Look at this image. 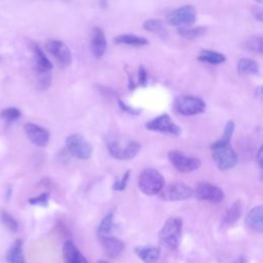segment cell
I'll return each instance as SVG.
<instances>
[{"mask_svg": "<svg viewBox=\"0 0 263 263\" xmlns=\"http://www.w3.org/2000/svg\"><path fill=\"white\" fill-rule=\"evenodd\" d=\"M106 147L111 154L116 159L127 160L134 158L141 149V144L137 141L119 138V137H109L106 141Z\"/></svg>", "mask_w": 263, "mask_h": 263, "instance_id": "obj_1", "label": "cell"}, {"mask_svg": "<svg viewBox=\"0 0 263 263\" xmlns=\"http://www.w3.org/2000/svg\"><path fill=\"white\" fill-rule=\"evenodd\" d=\"M211 149L213 152V158L221 171H228L232 168L238 161L237 155L228 141L220 139L211 145Z\"/></svg>", "mask_w": 263, "mask_h": 263, "instance_id": "obj_2", "label": "cell"}, {"mask_svg": "<svg viewBox=\"0 0 263 263\" xmlns=\"http://www.w3.org/2000/svg\"><path fill=\"white\" fill-rule=\"evenodd\" d=\"M138 187L144 194H158L164 187V179L156 170L146 168L138 177Z\"/></svg>", "mask_w": 263, "mask_h": 263, "instance_id": "obj_3", "label": "cell"}, {"mask_svg": "<svg viewBox=\"0 0 263 263\" xmlns=\"http://www.w3.org/2000/svg\"><path fill=\"white\" fill-rule=\"evenodd\" d=\"M182 232V220L179 217L168 218L159 231L160 241L167 248L175 250L178 248Z\"/></svg>", "mask_w": 263, "mask_h": 263, "instance_id": "obj_4", "label": "cell"}, {"mask_svg": "<svg viewBox=\"0 0 263 263\" xmlns=\"http://www.w3.org/2000/svg\"><path fill=\"white\" fill-rule=\"evenodd\" d=\"M174 108L181 115L192 116L202 113L205 110V103L198 97L181 96L175 100Z\"/></svg>", "mask_w": 263, "mask_h": 263, "instance_id": "obj_5", "label": "cell"}, {"mask_svg": "<svg viewBox=\"0 0 263 263\" xmlns=\"http://www.w3.org/2000/svg\"><path fill=\"white\" fill-rule=\"evenodd\" d=\"M197 17L196 8L192 5L181 6L167 15V23L175 27H189L194 24Z\"/></svg>", "mask_w": 263, "mask_h": 263, "instance_id": "obj_6", "label": "cell"}, {"mask_svg": "<svg viewBox=\"0 0 263 263\" xmlns=\"http://www.w3.org/2000/svg\"><path fill=\"white\" fill-rule=\"evenodd\" d=\"M66 146L68 151L78 159H88L92 152L91 145L79 134L69 136L66 139Z\"/></svg>", "mask_w": 263, "mask_h": 263, "instance_id": "obj_7", "label": "cell"}, {"mask_svg": "<svg viewBox=\"0 0 263 263\" xmlns=\"http://www.w3.org/2000/svg\"><path fill=\"white\" fill-rule=\"evenodd\" d=\"M45 49L54 58L59 65L68 67L72 63V52L69 46L61 40H48L45 43Z\"/></svg>", "mask_w": 263, "mask_h": 263, "instance_id": "obj_8", "label": "cell"}, {"mask_svg": "<svg viewBox=\"0 0 263 263\" xmlns=\"http://www.w3.org/2000/svg\"><path fill=\"white\" fill-rule=\"evenodd\" d=\"M146 128L152 132H158L162 134H170L173 136H179L181 128L172 120L168 114H161L145 124Z\"/></svg>", "mask_w": 263, "mask_h": 263, "instance_id": "obj_9", "label": "cell"}, {"mask_svg": "<svg viewBox=\"0 0 263 263\" xmlns=\"http://www.w3.org/2000/svg\"><path fill=\"white\" fill-rule=\"evenodd\" d=\"M168 159L171 163L182 173H189L199 168L200 160L195 157L186 156L183 152L178 150H172L168 153Z\"/></svg>", "mask_w": 263, "mask_h": 263, "instance_id": "obj_10", "label": "cell"}, {"mask_svg": "<svg viewBox=\"0 0 263 263\" xmlns=\"http://www.w3.org/2000/svg\"><path fill=\"white\" fill-rule=\"evenodd\" d=\"M193 190L184 183H173L163 187L159 192L160 198L167 201L187 199L192 196Z\"/></svg>", "mask_w": 263, "mask_h": 263, "instance_id": "obj_11", "label": "cell"}, {"mask_svg": "<svg viewBox=\"0 0 263 263\" xmlns=\"http://www.w3.org/2000/svg\"><path fill=\"white\" fill-rule=\"evenodd\" d=\"M194 193L198 199L208 200V201L215 202V203H218L224 199L223 190L220 189L219 187H217L213 184L206 183V182L197 184Z\"/></svg>", "mask_w": 263, "mask_h": 263, "instance_id": "obj_12", "label": "cell"}, {"mask_svg": "<svg viewBox=\"0 0 263 263\" xmlns=\"http://www.w3.org/2000/svg\"><path fill=\"white\" fill-rule=\"evenodd\" d=\"M24 129H25V133H26L27 137L29 138V140L33 144H35L39 147L45 146L49 141L48 130L38 124L32 123V122H27L24 125Z\"/></svg>", "mask_w": 263, "mask_h": 263, "instance_id": "obj_13", "label": "cell"}, {"mask_svg": "<svg viewBox=\"0 0 263 263\" xmlns=\"http://www.w3.org/2000/svg\"><path fill=\"white\" fill-rule=\"evenodd\" d=\"M107 48V40L104 31L99 28L95 27L91 32V39H90V49L92 54L100 59L104 55Z\"/></svg>", "mask_w": 263, "mask_h": 263, "instance_id": "obj_14", "label": "cell"}, {"mask_svg": "<svg viewBox=\"0 0 263 263\" xmlns=\"http://www.w3.org/2000/svg\"><path fill=\"white\" fill-rule=\"evenodd\" d=\"M31 49L34 55L35 71L37 74H46L52 69V64L49 59L45 55L44 51L36 43H31Z\"/></svg>", "mask_w": 263, "mask_h": 263, "instance_id": "obj_15", "label": "cell"}, {"mask_svg": "<svg viewBox=\"0 0 263 263\" xmlns=\"http://www.w3.org/2000/svg\"><path fill=\"white\" fill-rule=\"evenodd\" d=\"M100 238H101L102 246L104 248L105 253L110 258L118 257L124 249L123 242L116 237L109 235V236H101Z\"/></svg>", "mask_w": 263, "mask_h": 263, "instance_id": "obj_16", "label": "cell"}, {"mask_svg": "<svg viewBox=\"0 0 263 263\" xmlns=\"http://www.w3.org/2000/svg\"><path fill=\"white\" fill-rule=\"evenodd\" d=\"M63 257L65 263H88L77 247L70 240L63 246Z\"/></svg>", "mask_w": 263, "mask_h": 263, "instance_id": "obj_17", "label": "cell"}, {"mask_svg": "<svg viewBox=\"0 0 263 263\" xmlns=\"http://www.w3.org/2000/svg\"><path fill=\"white\" fill-rule=\"evenodd\" d=\"M246 224L249 228H251L254 231L262 232L263 231V206L257 205L253 208L247 218H246Z\"/></svg>", "mask_w": 263, "mask_h": 263, "instance_id": "obj_18", "label": "cell"}, {"mask_svg": "<svg viewBox=\"0 0 263 263\" xmlns=\"http://www.w3.org/2000/svg\"><path fill=\"white\" fill-rule=\"evenodd\" d=\"M135 253L144 263H156L160 257V249L156 247H137Z\"/></svg>", "mask_w": 263, "mask_h": 263, "instance_id": "obj_19", "label": "cell"}, {"mask_svg": "<svg viewBox=\"0 0 263 263\" xmlns=\"http://www.w3.org/2000/svg\"><path fill=\"white\" fill-rule=\"evenodd\" d=\"M6 261L7 263H26L25 256L23 252V241L17 238L10 246L6 253Z\"/></svg>", "mask_w": 263, "mask_h": 263, "instance_id": "obj_20", "label": "cell"}, {"mask_svg": "<svg viewBox=\"0 0 263 263\" xmlns=\"http://www.w3.org/2000/svg\"><path fill=\"white\" fill-rule=\"evenodd\" d=\"M114 42L117 44H125L130 46H143L149 44L148 39L137 36L134 34H121L114 38Z\"/></svg>", "mask_w": 263, "mask_h": 263, "instance_id": "obj_21", "label": "cell"}, {"mask_svg": "<svg viewBox=\"0 0 263 263\" xmlns=\"http://www.w3.org/2000/svg\"><path fill=\"white\" fill-rule=\"evenodd\" d=\"M237 72L242 75H257L259 74V65L255 60L242 58L237 63Z\"/></svg>", "mask_w": 263, "mask_h": 263, "instance_id": "obj_22", "label": "cell"}, {"mask_svg": "<svg viewBox=\"0 0 263 263\" xmlns=\"http://www.w3.org/2000/svg\"><path fill=\"white\" fill-rule=\"evenodd\" d=\"M242 212V205L239 200H236L232 203V205L227 210L224 218H223V224L226 226H230L234 224L240 217Z\"/></svg>", "mask_w": 263, "mask_h": 263, "instance_id": "obj_23", "label": "cell"}, {"mask_svg": "<svg viewBox=\"0 0 263 263\" xmlns=\"http://www.w3.org/2000/svg\"><path fill=\"white\" fill-rule=\"evenodd\" d=\"M197 60L200 62L209 63L211 65H219V64L224 63L226 61V58L224 54H222L220 52L203 49L199 52Z\"/></svg>", "mask_w": 263, "mask_h": 263, "instance_id": "obj_24", "label": "cell"}, {"mask_svg": "<svg viewBox=\"0 0 263 263\" xmlns=\"http://www.w3.org/2000/svg\"><path fill=\"white\" fill-rule=\"evenodd\" d=\"M143 28L148 32H151L153 34H157V35L161 36L162 38H164L166 36V30L164 27V23L161 20H155V18L147 20L146 22H144Z\"/></svg>", "mask_w": 263, "mask_h": 263, "instance_id": "obj_25", "label": "cell"}, {"mask_svg": "<svg viewBox=\"0 0 263 263\" xmlns=\"http://www.w3.org/2000/svg\"><path fill=\"white\" fill-rule=\"evenodd\" d=\"M206 29L204 27H182L179 28L178 32L179 34L188 40H193L195 38H198L199 36L203 35L205 33Z\"/></svg>", "mask_w": 263, "mask_h": 263, "instance_id": "obj_26", "label": "cell"}, {"mask_svg": "<svg viewBox=\"0 0 263 263\" xmlns=\"http://www.w3.org/2000/svg\"><path fill=\"white\" fill-rule=\"evenodd\" d=\"M112 225H113V213H109L103 218V220L99 225L98 234L100 235V237L111 235Z\"/></svg>", "mask_w": 263, "mask_h": 263, "instance_id": "obj_27", "label": "cell"}, {"mask_svg": "<svg viewBox=\"0 0 263 263\" xmlns=\"http://www.w3.org/2000/svg\"><path fill=\"white\" fill-rule=\"evenodd\" d=\"M21 110L15 107H8L0 112V118L6 122H13L21 117Z\"/></svg>", "mask_w": 263, "mask_h": 263, "instance_id": "obj_28", "label": "cell"}, {"mask_svg": "<svg viewBox=\"0 0 263 263\" xmlns=\"http://www.w3.org/2000/svg\"><path fill=\"white\" fill-rule=\"evenodd\" d=\"M245 46L252 51L262 53L263 52V38L261 36L250 37L245 41Z\"/></svg>", "mask_w": 263, "mask_h": 263, "instance_id": "obj_29", "label": "cell"}, {"mask_svg": "<svg viewBox=\"0 0 263 263\" xmlns=\"http://www.w3.org/2000/svg\"><path fill=\"white\" fill-rule=\"evenodd\" d=\"M0 219H1L2 223H3V225H4L6 228H8L9 230H11V231H16V230L18 229V223H17V221H16L9 213L3 211V212L1 213V215H0Z\"/></svg>", "mask_w": 263, "mask_h": 263, "instance_id": "obj_30", "label": "cell"}, {"mask_svg": "<svg viewBox=\"0 0 263 263\" xmlns=\"http://www.w3.org/2000/svg\"><path fill=\"white\" fill-rule=\"evenodd\" d=\"M48 199H49V193L43 192L37 196L31 197L28 199L30 204L33 205H40V206H46L48 204Z\"/></svg>", "mask_w": 263, "mask_h": 263, "instance_id": "obj_31", "label": "cell"}, {"mask_svg": "<svg viewBox=\"0 0 263 263\" xmlns=\"http://www.w3.org/2000/svg\"><path fill=\"white\" fill-rule=\"evenodd\" d=\"M129 175H130V171H126L124 173V175L117 181L114 182L112 188L113 190H116V191H122L125 189L126 187V184H127V181H128V178H129Z\"/></svg>", "mask_w": 263, "mask_h": 263, "instance_id": "obj_32", "label": "cell"}, {"mask_svg": "<svg viewBox=\"0 0 263 263\" xmlns=\"http://www.w3.org/2000/svg\"><path fill=\"white\" fill-rule=\"evenodd\" d=\"M234 127H235V124L232 120H229L226 125H225V128H224V133H223V137L222 139L225 140V141H228L230 142L231 140V137L233 135V132H234Z\"/></svg>", "mask_w": 263, "mask_h": 263, "instance_id": "obj_33", "label": "cell"}, {"mask_svg": "<svg viewBox=\"0 0 263 263\" xmlns=\"http://www.w3.org/2000/svg\"><path fill=\"white\" fill-rule=\"evenodd\" d=\"M139 83L141 85H146L147 83V79H148V74H147V71L146 69L143 67V66H140L139 68Z\"/></svg>", "mask_w": 263, "mask_h": 263, "instance_id": "obj_34", "label": "cell"}, {"mask_svg": "<svg viewBox=\"0 0 263 263\" xmlns=\"http://www.w3.org/2000/svg\"><path fill=\"white\" fill-rule=\"evenodd\" d=\"M252 13H253L254 17H255L256 20H258L259 22H262V21H263V12H262L261 7H259V6H253V7H252Z\"/></svg>", "mask_w": 263, "mask_h": 263, "instance_id": "obj_35", "label": "cell"}, {"mask_svg": "<svg viewBox=\"0 0 263 263\" xmlns=\"http://www.w3.org/2000/svg\"><path fill=\"white\" fill-rule=\"evenodd\" d=\"M118 104H119L120 108H121L123 111H126V112H128V113H130V114H138V113H139L138 110H135V109L130 108L129 106H126V105H125L122 101H120V100H118Z\"/></svg>", "mask_w": 263, "mask_h": 263, "instance_id": "obj_36", "label": "cell"}, {"mask_svg": "<svg viewBox=\"0 0 263 263\" xmlns=\"http://www.w3.org/2000/svg\"><path fill=\"white\" fill-rule=\"evenodd\" d=\"M256 158H257V161H258L259 167L261 168V167H262V147H260V148H259V150H258V152H257V156H256Z\"/></svg>", "mask_w": 263, "mask_h": 263, "instance_id": "obj_37", "label": "cell"}, {"mask_svg": "<svg viewBox=\"0 0 263 263\" xmlns=\"http://www.w3.org/2000/svg\"><path fill=\"white\" fill-rule=\"evenodd\" d=\"M98 263H108V262H106V261H100V262H98Z\"/></svg>", "mask_w": 263, "mask_h": 263, "instance_id": "obj_38", "label": "cell"}, {"mask_svg": "<svg viewBox=\"0 0 263 263\" xmlns=\"http://www.w3.org/2000/svg\"><path fill=\"white\" fill-rule=\"evenodd\" d=\"M256 1H257V2H259V3H261V2H262V0H256Z\"/></svg>", "mask_w": 263, "mask_h": 263, "instance_id": "obj_39", "label": "cell"}]
</instances>
